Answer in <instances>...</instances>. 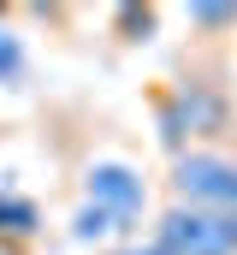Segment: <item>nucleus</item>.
<instances>
[{"instance_id": "obj_1", "label": "nucleus", "mask_w": 237, "mask_h": 255, "mask_svg": "<svg viewBox=\"0 0 237 255\" xmlns=\"http://www.w3.org/2000/svg\"><path fill=\"white\" fill-rule=\"evenodd\" d=\"M166 196L178 208L237 214V154L232 148H214V142H196V148L166 154Z\"/></svg>"}, {"instance_id": "obj_2", "label": "nucleus", "mask_w": 237, "mask_h": 255, "mask_svg": "<svg viewBox=\"0 0 237 255\" xmlns=\"http://www.w3.org/2000/svg\"><path fill=\"white\" fill-rule=\"evenodd\" d=\"M148 244L160 255H237V214L166 202L154 214V238Z\"/></svg>"}, {"instance_id": "obj_3", "label": "nucleus", "mask_w": 237, "mask_h": 255, "mask_svg": "<svg viewBox=\"0 0 237 255\" xmlns=\"http://www.w3.org/2000/svg\"><path fill=\"white\" fill-rule=\"evenodd\" d=\"M83 202H89V208H101V214H113L118 226L130 232V220H142L148 178H142L136 166H124V160H95V166L83 172Z\"/></svg>"}, {"instance_id": "obj_4", "label": "nucleus", "mask_w": 237, "mask_h": 255, "mask_svg": "<svg viewBox=\"0 0 237 255\" xmlns=\"http://www.w3.org/2000/svg\"><path fill=\"white\" fill-rule=\"evenodd\" d=\"M42 232V208L18 190H0V255H12V244H30Z\"/></svg>"}, {"instance_id": "obj_5", "label": "nucleus", "mask_w": 237, "mask_h": 255, "mask_svg": "<svg viewBox=\"0 0 237 255\" xmlns=\"http://www.w3.org/2000/svg\"><path fill=\"white\" fill-rule=\"evenodd\" d=\"M113 232H124V226H118L113 214L89 208V202H83V208H77V220H71V238H77V244H95V238H113Z\"/></svg>"}, {"instance_id": "obj_6", "label": "nucleus", "mask_w": 237, "mask_h": 255, "mask_svg": "<svg viewBox=\"0 0 237 255\" xmlns=\"http://www.w3.org/2000/svg\"><path fill=\"white\" fill-rule=\"evenodd\" d=\"M18 77H24V42L0 24V83H6V89H18Z\"/></svg>"}, {"instance_id": "obj_7", "label": "nucleus", "mask_w": 237, "mask_h": 255, "mask_svg": "<svg viewBox=\"0 0 237 255\" xmlns=\"http://www.w3.org/2000/svg\"><path fill=\"white\" fill-rule=\"evenodd\" d=\"M101 255H160V250H154V244H130V238H124V244H107Z\"/></svg>"}]
</instances>
